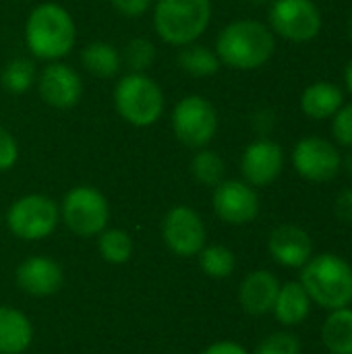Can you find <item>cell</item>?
<instances>
[{"instance_id":"6da1fadb","label":"cell","mask_w":352,"mask_h":354,"mask_svg":"<svg viewBox=\"0 0 352 354\" xmlns=\"http://www.w3.org/2000/svg\"><path fill=\"white\" fill-rule=\"evenodd\" d=\"M274 31L253 19H239L228 23L216 39V54L220 62L234 71L261 68L274 56Z\"/></svg>"},{"instance_id":"7a4b0ae2","label":"cell","mask_w":352,"mask_h":354,"mask_svg":"<svg viewBox=\"0 0 352 354\" xmlns=\"http://www.w3.org/2000/svg\"><path fill=\"white\" fill-rule=\"evenodd\" d=\"M77 39V29L71 12L56 2L37 4L25 23V44L29 52L39 60L64 58Z\"/></svg>"},{"instance_id":"3957f363","label":"cell","mask_w":352,"mask_h":354,"mask_svg":"<svg viewBox=\"0 0 352 354\" xmlns=\"http://www.w3.org/2000/svg\"><path fill=\"white\" fill-rule=\"evenodd\" d=\"M301 284L311 303L324 309H342L352 303V268L340 255L322 253L311 257L301 272Z\"/></svg>"},{"instance_id":"277c9868","label":"cell","mask_w":352,"mask_h":354,"mask_svg":"<svg viewBox=\"0 0 352 354\" xmlns=\"http://www.w3.org/2000/svg\"><path fill=\"white\" fill-rule=\"evenodd\" d=\"M212 21V0H156L154 29L162 41L183 48L195 44Z\"/></svg>"},{"instance_id":"5b68a950","label":"cell","mask_w":352,"mask_h":354,"mask_svg":"<svg viewBox=\"0 0 352 354\" xmlns=\"http://www.w3.org/2000/svg\"><path fill=\"white\" fill-rule=\"evenodd\" d=\"M114 108L133 127H151L164 114V93L145 73H129L114 87Z\"/></svg>"},{"instance_id":"8992f818","label":"cell","mask_w":352,"mask_h":354,"mask_svg":"<svg viewBox=\"0 0 352 354\" xmlns=\"http://www.w3.org/2000/svg\"><path fill=\"white\" fill-rule=\"evenodd\" d=\"M218 110L203 95H187L172 110V131L191 149L207 147L218 133Z\"/></svg>"},{"instance_id":"52a82bcc","label":"cell","mask_w":352,"mask_h":354,"mask_svg":"<svg viewBox=\"0 0 352 354\" xmlns=\"http://www.w3.org/2000/svg\"><path fill=\"white\" fill-rule=\"evenodd\" d=\"M60 218L66 228L77 236H98L106 230L110 220V207L102 191L95 187H75L71 189L60 205Z\"/></svg>"},{"instance_id":"ba28073f","label":"cell","mask_w":352,"mask_h":354,"mask_svg":"<svg viewBox=\"0 0 352 354\" xmlns=\"http://www.w3.org/2000/svg\"><path fill=\"white\" fill-rule=\"evenodd\" d=\"M60 220V207L46 195H25L6 212L8 230L21 241H41L50 236Z\"/></svg>"},{"instance_id":"9c48e42d","label":"cell","mask_w":352,"mask_h":354,"mask_svg":"<svg viewBox=\"0 0 352 354\" xmlns=\"http://www.w3.org/2000/svg\"><path fill=\"white\" fill-rule=\"evenodd\" d=\"M270 29L288 41L305 44L319 35L322 12L313 0H272Z\"/></svg>"},{"instance_id":"30bf717a","label":"cell","mask_w":352,"mask_h":354,"mask_svg":"<svg viewBox=\"0 0 352 354\" xmlns=\"http://www.w3.org/2000/svg\"><path fill=\"white\" fill-rule=\"evenodd\" d=\"M293 166L309 183H328L338 176L342 156L328 139L305 137L293 149Z\"/></svg>"},{"instance_id":"8fae6325","label":"cell","mask_w":352,"mask_h":354,"mask_svg":"<svg viewBox=\"0 0 352 354\" xmlns=\"http://www.w3.org/2000/svg\"><path fill=\"white\" fill-rule=\"evenodd\" d=\"M162 236L174 255L195 257L205 247V224L193 207L176 205L164 216Z\"/></svg>"},{"instance_id":"7c38bea8","label":"cell","mask_w":352,"mask_h":354,"mask_svg":"<svg viewBox=\"0 0 352 354\" xmlns=\"http://www.w3.org/2000/svg\"><path fill=\"white\" fill-rule=\"evenodd\" d=\"M212 205L220 220L234 226L249 224L259 214V197L255 187L245 180H222L216 185Z\"/></svg>"},{"instance_id":"4fadbf2b","label":"cell","mask_w":352,"mask_h":354,"mask_svg":"<svg viewBox=\"0 0 352 354\" xmlns=\"http://www.w3.org/2000/svg\"><path fill=\"white\" fill-rule=\"evenodd\" d=\"M37 91L39 97L58 110L75 108L83 97V81L81 75L64 64V62H50L37 77Z\"/></svg>"},{"instance_id":"5bb4252c","label":"cell","mask_w":352,"mask_h":354,"mask_svg":"<svg viewBox=\"0 0 352 354\" xmlns=\"http://www.w3.org/2000/svg\"><path fill=\"white\" fill-rule=\"evenodd\" d=\"M284 170V151L280 143L272 139H255L251 141L241 158V172L245 183L251 187H268L272 185Z\"/></svg>"},{"instance_id":"9a60e30c","label":"cell","mask_w":352,"mask_h":354,"mask_svg":"<svg viewBox=\"0 0 352 354\" xmlns=\"http://www.w3.org/2000/svg\"><path fill=\"white\" fill-rule=\"evenodd\" d=\"M17 286L31 297H52L64 282L62 268L44 255L27 257L15 272Z\"/></svg>"},{"instance_id":"2e32d148","label":"cell","mask_w":352,"mask_h":354,"mask_svg":"<svg viewBox=\"0 0 352 354\" xmlns=\"http://www.w3.org/2000/svg\"><path fill=\"white\" fill-rule=\"evenodd\" d=\"M270 255L284 268H303L313 253V243L307 230L297 224H282L272 230L268 241Z\"/></svg>"},{"instance_id":"e0dca14e","label":"cell","mask_w":352,"mask_h":354,"mask_svg":"<svg viewBox=\"0 0 352 354\" xmlns=\"http://www.w3.org/2000/svg\"><path fill=\"white\" fill-rule=\"evenodd\" d=\"M280 290L278 278L268 270L251 272L239 288V301L241 307L249 315H266L274 309L276 297Z\"/></svg>"},{"instance_id":"ac0fdd59","label":"cell","mask_w":352,"mask_h":354,"mask_svg":"<svg viewBox=\"0 0 352 354\" xmlns=\"http://www.w3.org/2000/svg\"><path fill=\"white\" fill-rule=\"evenodd\" d=\"M344 104L342 89L332 81H315L301 95V110L311 120L332 118Z\"/></svg>"},{"instance_id":"d6986e66","label":"cell","mask_w":352,"mask_h":354,"mask_svg":"<svg viewBox=\"0 0 352 354\" xmlns=\"http://www.w3.org/2000/svg\"><path fill=\"white\" fill-rule=\"evenodd\" d=\"M33 340L31 322L12 307H0V354H21Z\"/></svg>"},{"instance_id":"ffe728a7","label":"cell","mask_w":352,"mask_h":354,"mask_svg":"<svg viewBox=\"0 0 352 354\" xmlns=\"http://www.w3.org/2000/svg\"><path fill=\"white\" fill-rule=\"evenodd\" d=\"M272 311L282 326H299L311 311V299L301 282H288L280 286Z\"/></svg>"},{"instance_id":"44dd1931","label":"cell","mask_w":352,"mask_h":354,"mask_svg":"<svg viewBox=\"0 0 352 354\" xmlns=\"http://www.w3.org/2000/svg\"><path fill=\"white\" fill-rule=\"evenodd\" d=\"M81 62L87 73L100 79H110L122 68V58L116 46L108 41H91L81 52Z\"/></svg>"},{"instance_id":"7402d4cb","label":"cell","mask_w":352,"mask_h":354,"mask_svg":"<svg viewBox=\"0 0 352 354\" xmlns=\"http://www.w3.org/2000/svg\"><path fill=\"white\" fill-rule=\"evenodd\" d=\"M322 342L332 354H352V309H334L322 328Z\"/></svg>"},{"instance_id":"603a6c76","label":"cell","mask_w":352,"mask_h":354,"mask_svg":"<svg viewBox=\"0 0 352 354\" xmlns=\"http://www.w3.org/2000/svg\"><path fill=\"white\" fill-rule=\"evenodd\" d=\"M176 62L185 73H189L193 77H212L222 66L216 50H210L207 46H199V44L183 46L178 50Z\"/></svg>"},{"instance_id":"cb8c5ba5","label":"cell","mask_w":352,"mask_h":354,"mask_svg":"<svg viewBox=\"0 0 352 354\" xmlns=\"http://www.w3.org/2000/svg\"><path fill=\"white\" fill-rule=\"evenodd\" d=\"M98 249L100 255L114 266H122L131 259L133 255V239L120 230V228H110V230H102L98 234Z\"/></svg>"},{"instance_id":"d4e9b609","label":"cell","mask_w":352,"mask_h":354,"mask_svg":"<svg viewBox=\"0 0 352 354\" xmlns=\"http://www.w3.org/2000/svg\"><path fill=\"white\" fill-rule=\"evenodd\" d=\"M35 64L29 58H12L6 62L0 75V83L10 93H25L35 83Z\"/></svg>"},{"instance_id":"484cf974","label":"cell","mask_w":352,"mask_h":354,"mask_svg":"<svg viewBox=\"0 0 352 354\" xmlns=\"http://www.w3.org/2000/svg\"><path fill=\"white\" fill-rule=\"evenodd\" d=\"M191 172L197 183H201L205 187H216L224 180L226 164L220 153L203 147L195 153V158L191 162Z\"/></svg>"},{"instance_id":"4316f807","label":"cell","mask_w":352,"mask_h":354,"mask_svg":"<svg viewBox=\"0 0 352 354\" xmlns=\"http://www.w3.org/2000/svg\"><path fill=\"white\" fill-rule=\"evenodd\" d=\"M199 266L210 278L224 280L234 272L237 257L224 245H210V247H203L199 251Z\"/></svg>"},{"instance_id":"83f0119b","label":"cell","mask_w":352,"mask_h":354,"mask_svg":"<svg viewBox=\"0 0 352 354\" xmlns=\"http://www.w3.org/2000/svg\"><path fill=\"white\" fill-rule=\"evenodd\" d=\"M120 58L122 64L131 68V73H145L156 60V46L145 37H135L122 48Z\"/></svg>"},{"instance_id":"f1b7e54d","label":"cell","mask_w":352,"mask_h":354,"mask_svg":"<svg viewBox=\"0 0 352 354\" xmlns=\"http://www.w3.org/2000/svg\"><path fill=\"white\" fill-rule=\"evenodd\" d=\"M255 354H301V342L295 334L276 332L255 348Z\"/></svg>"},{"instance_id":"f546056e","label":"cell","mask_w":352,"mask_h":354,"mask_svg":"<svg viewBox=\"0 0 352 354\" xmlns=\"http://www.w3.org/2000/svg\"><path fill=\"white\" fill-rule=\"evenodd\" d=\"M332 133L338 145L352 149V102L342 104V108L332 116Z\"/></svg>"},{"instance_id":"4dcf8cb0","label":"cell","mask_w":352,"mask_h":354,"mask_svg":"<svg viewBox=\"0 0 352 354\" xmlns=\"http://www.w3.org/2000/svg\"><path fill=\"white\" fill-rule=\"evenodd\" d=\"M17 160H19V143L4 127H0V172L10 170L17 164Z\"/></svg>"},{"instance_id":"1f68e13d","label":"cell","mask_w":352,"mask_h":354,"mask_svg":"<svg viewBox=\"0 0 352 354\" xmlns=\"http://www.w3.org/2000/svg\"><path fill=\"white\" fill-rule=\"evenodd\" d=\"M110 4L118 15L127 19L143 17L151 8V0H110Z\"/></svg>"},{"instance_id":"d6a6232c","label":"cell","mask_w":352,"mask_h":354,"mask_svg":"<svg viewBox=\"0 0 352 354\" xmlns=\"http://www.w3.org/2000/svg\"><path fill=\"white\" fill-rule=\"evenodd\" d=\"M336 216L344 224L352 226V187L338 195V199H336Z\"/></svg>"},{"instance_id":"836d02e7","label":"cell","mask_w":352,"mask_h":354,"mask_svg":"<svg viewBox=\"0 0 352 354\" xmlns=\"http://www.w3.org/2000/svg\"><path fill=\"white\" fill-rule=\"evenodd\" d=\"M201 354H249L241 344L237 342H230V340H222V342H216L212 346H207Z\"/></svg>"},{"instance_id":"e575fe53","label":"cell","mask_w":352,"mask_h":354,"mask_svg":"<svg viewBox=\"0 0 352 354\" xmlns=\"http://www.w3.org/2000/svg\"><path fill=\"white\" fill-rule=\"evenodd\" d=\"M344 81H346V87H349V91L352 93V58L349 60V64H346V71H344Z\"/></svg>"},{"instance_id":"d590c367","label":"cell","mask_w":352,"mask_h":354,"mask_svg":"<svg viewBox=\"0 0 352 354\" xmlns=\"http://www.w3.org/2000/svg\"><path fill=\"white\" fill-rule=\"evenodd\" d=\"M344 166H346V170H349V174L352 176V151L346 156V160H344Z\"/></svg>"},{"instance_id":"8d00e7d4","label":"cell","mask_w":352,"mask_h":354,"mask_svg":"<svg viewBox=\"0 0 352 354\" xmlns=\"http://www.w3.org/2000/svg\"><path fill=\"white\" fill-rule=\"evenodd\" d=\"M349 37H351V41H352V12H351V17H349Z\"/></svg>"},{"instance_id":"74e56055","label":"cell","mask_w":352,"mask_h":354,"mask_svg":"<svg viewBox=\"0 0 352 354\" xmlns=\"http://www.w3.org/2000/svg\"><path fill=\"white\" fill-rule=\"evenodd\" d=\"M249 2H251V4H263L266 0H249Z\"/></svg>"}]
</instances>
